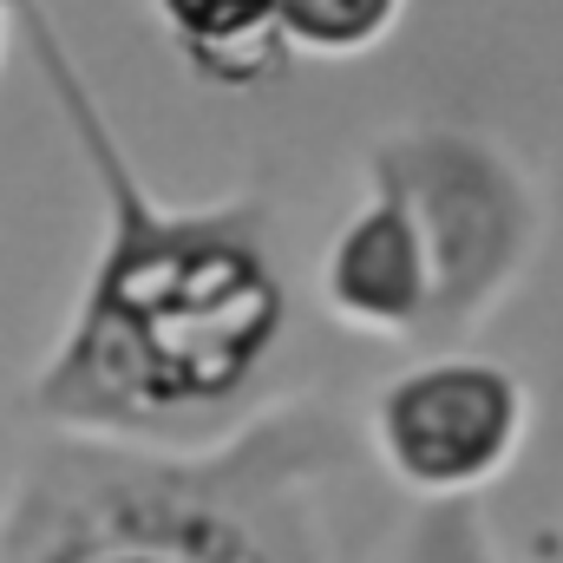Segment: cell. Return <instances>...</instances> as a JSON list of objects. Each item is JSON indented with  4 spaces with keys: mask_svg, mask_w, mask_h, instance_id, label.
Wrapping results in <instances>:
<instances>
[{
    "mask_svg": "<svg viewBox=\"0 0 563 563\" xmlns=\"http://www.w3.org/2000/svg\"><path fill=\"white\" fill-rule=\"evenodd\" d=\"M99 190V250L20 407L59 439L190 452L263 413L295 321L263 197L164 203L46 0H0Z\"/></svg>",
    "mask_w": 563,
    "mask_h": 563,
    "instance_id": "6da1fadb",
    "label": "cell"
},
{
    "mask_svg": "<svg viewBox=\"0 0 563 563\" xmlns=\"http://www.w3.org/2000/svg\"><path fill=\"white\" fill-rule=\"evenodd\" d=\"M347 445L314 407H263L190 452L59 439L0 518V563L170 551L190 563H334L321 485Z\"/></svg>",
    "mask_w": 563,
    "mask_h": 563,
    "instance_id": "7a4b0ae2",
    "label": "cell"
},
{
    "mask_svg": "<svg viewBox=\"0 0 563 563\" xmlns=\"http://www.w3.org/2000/svg\"><path fill=\"white\" fill-rule=\"evenodd\" d=\"M367 184H387L426 243V341H465L544 256V190L498 139L472 125H407L367 151Z\"/></svg>",
    "mask_w": 563,
    "mask_h": 563,
    "instance_id": "3957f363",
    "label": "cell"
},
{
    "mask_svg": "<svg viewBox=\"0 0 563 563\" xmlns=\"http://www.w3.org/2000/svg\"><path fill=\"white\" fill-rule=\"evenodd\" d=\"M531 387L492 354L439 347L367 400L374 465L420 505H478L531 445Z\"/></svg>",
    "mask_w": 563,
    "mask_h": 563,
    "instance_id": "277c9868",
    "label": "cell"
},
{
    "mask_svg": "<svg viewBox=\"0 0 563 563\" xmlns=\"http://www.w3.org/2000/svg\"><path fill=\"white\" fill-rule=\"evenodd\" d=\"M321 308L367 341H426L432 321V269L407 203L387 184H367V197L347 210V223L328 236L314 263Z\"/></svg>",
    "mask_w": 563,
    "mask_h": 563,
    "instance_id": "5b68a950",
    "label": "cell"
},
{
    "mask_svg": "<svg viewBox=\"0 0 563 563\" xmlns=\"http://www.w3.org/2000/svg\"><path fill=\"white\" fill-rule=\"evenodd\" d=\"M177 59L223 92H250L282 73L276 0H151Z\"/></svg>",
    "mask_w": 563,
    "mask_h": 563,
    "instance_id": "8992f818",
    "label": "cell"
},
{
    "mask_svg": "<svg viewBox=\"0 0 563 563\" xmlns=\"http://www.w3.org/2000/svg\"><path fill=\"white\" fill-rule=\"evenodd\" d=\"M407 0H276L282 53L301 59H367L394 40Z\"/></svg>",
    "mask_w": 563,
    "mask_h": 563,
    "instance_id": "52a82bcc",
    "label": "cell"
},
{
    "mask_svg": "<svg viewBox=\"0 0 563 563\" xmlns=\"http://www.w3.org/2000/svg\"><path fill=\"white\" fill-rule=\"evenodd\" d=\"M394 563H511L478 505H420L413 525L400 531Z\"/></svg>",
    "mask_w": 563,
    "mask_h": 563,
    "instance_id": "ba28073f",
    "label": "cell"
},
{
    "mask_svg": "<svg viewBox=\"0 0 563 563\" xmlns=\"http://www.w3.org/2000/svg\"><path fill=\"white\" fill-rule=\"evenodd\" d=\"M79 563H190V558H170V551H92Z\"/></svg>",
    "mask_w": 563,
    "mask_h": 563,
    "instance_id": "9c48e42d",
    "label": "cell"
},
{
    "mask_svg": "<svg viewBox=\"0 0 563 563\" xmlns=\"http://www.w3.org/2000/svg\"><path fill=\"white\" fill-rule=\"evenodd\" d=\"M7 53H13V26H7V7H0V73H7Z\"/></svg>",
    "mask_w": 563,
    "mask_h": 563,
    "instance_id": "30bf717a",
    "label": "cell"
},
{
    "mask_svg": "<svg viewBox=\"0 0 563 563\" xmlns=\"http://www.w3.org/2000/svg\"><path fill=\"white\" fill-rule=\"evenodd\" d=\"M551 563H563V531H558V551H551Z\"/></svg>",
    "mask_w": 563,
    "mask_h": 563,
    "instance_id": "8fae6325",
    "label": "cell"
}]
</instances>
